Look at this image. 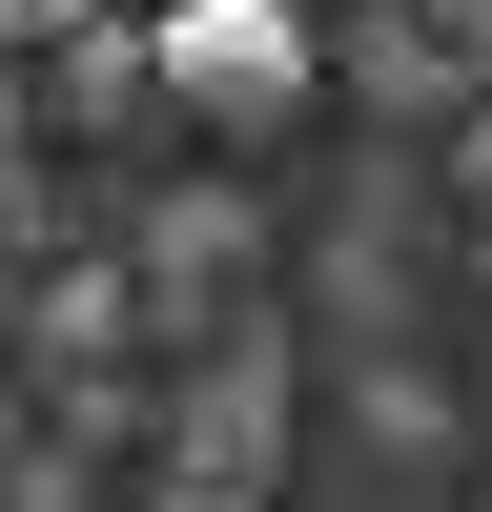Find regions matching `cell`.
I'll return each mask as SVG.
<instances>
[{
	"label": "cell",
	"mask_w": 492,
	"mask_h": 512,
	"mask_svg": "<svg viewBox=\"0 0 492 512\" xmlns=\"http://www.w3.org/2000/svg\"><path fill=\"white\" fill-rule=\"evenodd\" d=\"M308 82H328L308 0H164V21H144V103L205 123V144H287Z\"/></svg>",
	"instance_id": "cell-1"
},
{
	"label": "cell",
	"mask_w": 492,
	"mask_h": 512,
	"mask_svg": "<svg viewBox=\"0 0 492 512\" xmlns=\"http://www.w3.org/2000/svg\"><path fill=\"white\" fill-rule=\"evenodd\" d=\"M62 21H82V0H0V41H62Z\"/></svg>",
	"instance_id": "cell-2"
}]
</instances>
